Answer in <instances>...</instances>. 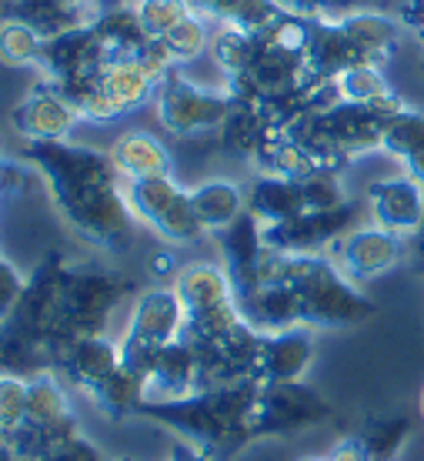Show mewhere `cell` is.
Segmentation results:
<instances>
[{"label":"cell","instance_id":"1","mask_svg":"<svg viewBox=\"0 0 424 461\" xmlns=\"http://www.w3.org/2000/svg\"><path fill=\"white\" fill-rule=\"evenodd\" d=\"M23 161L44 181L47 194L81 241L107 254H124L134 241V211L127 204L124 177L111 154L74 140L23 144Z\"/></svg>","mask_w":424,"mask_h":461},{"label":"cell","instance_id":"2","mask_svg":"<svg viewBox=\"0 0 424 461\" xmlns=\"http://www.w3.org/2000/svg\"><path fill=\"white\" fill-rule=\"evenodd\" d=\"M257 381H234L218 388H201L181 402L144 404L138 415L177 431L187 445H194L211 461L234 458L244 445H251V408L257 398Z\"/></svg>","mask_w":424,"mask_h":461},{"label":"cell","instance_id":"3","mask_svg":"<svg viewBox=\"0 0 424 461\" xmlns=\"http://www.w3.org/2000/svg\"><path fill=\"white\" fill-rule=\"evenodd\" d=\"M261 281H284L301 301V321L308 328H355L374 318V301L355 285L328 254H264Z\"/></svg>","mask_w":424,"mask_h":461},{"label":"cell","instance_id":"4","mask_svg":"<svg viewBox=\"0 0 424 461\" xmlns=\"http://www.w3.org/2000/svg\"><path fill=\"white\" fill-rule=\"evenodd\" d=\"M127 294H131V281H124L121 275L70 261L68 275H64V294H60L58 357L77 338L104 335Z\"/></svg>","mask_w":424,"mask_h":461},{"label":"cell","instance_id":"5","mask_svg":"<svg viewBox=\"0 0 424 461\" xmlns=\"http://www.w3.org/2000/svg\"><path fill=\"white\" fill-rule=\"evenodd\" d=\"M174 291L184 304V335L187 341H214L244 321L238 294L224 265L191 261L177 267Z\"/></svg>","mask_w":424,"mask_h":461},{"label":"cell","instance_id":"6","mask_svg":"<svg viewBox=\"0 0 424 461\" xmlns=\"http://www.w3.org/2000/svg\"><path fill=\"white\" fill-rule=\"evenodd\" d=\"M184 335V304L174 288H148L140 291L127 328L121 335V365L131 368L134 375L148 381L154 371V361L164 351V345H171Z\"/></svg>","mask_w":424,"mask_h":461},{"label":"cell","instance_id":"7","mask_svg":"<svg viewBox=\"0 0 424 461\" xmlns=\"http://www.w3.org/2000/svg\"><path fill=\"white\" fill-rule=\"evenodd\" d=\"M77 435H81V425L74 418L68 384L58 378V371H41L34 378H27V421L17 435L7 438L14 451L23 461H31L58 445H68Z\"/></svg>","mask_w":424,"mask_h":461},{"label":"cell","instance_id":"8","mask_svg":"<svg viewBox=\"0 0 424 461\" xmlns=\"http://www.w3.org/2000/svg\"><path fill=\"white\" fill-rule=\"evenodd\" d=\"M127 204L140 224H148L161 241L167 244H194L207 230L191 204V191L167 177H144V181H127Z\"/></svg>","mask_w":424,"mask_h":461},{"label":"cell","instance_id":"9","mask_svg":"<svg viewBox=\"0 0 424 461\" xmlns=\"http://www.w3.org/2000/svg\"><path fill=\"white\" fill-rule=\"evenodd\" d=\"M230 111V94L201 87L181 70H171L154 94V117L174 138H197L218 131Z\"/></svg>","mask_w":424,"mask_h":461},{"label":"cell","instance_id":"10","mask_svg":"<svg viewBox=\"0 0 424 461\" xmlns=\"http://www.w3.org/2000/svg\"><path fill=\"white\" fill-rule=\"evenodd\" d=\"M331 404L304 381L261 384L251 408V438H287L331 418Z\"/></svg>","mask_w":424,"mask_h":461},{"label":"cell","instance_id":"11","mask_svg":"<svg viewBox=\"0 0 424 461\" xmlns=\"http://www.w3.org/2000/svg\"><path fill=\"white\" fill-rule=\"evenodd\" d=\"M158 84H161V77L148 68L144 58L107 60L97 74V94H94L84 121L111 124V121H121L124 114H131V111H140L144 104H154Z\"/></svg>","mask_w":424,"mask_h":461},{"label":"cell","instance_id":"12","mask_svg":"<svg viewBox=\"0 0 424 461\" xmlns=\"http://www.w3.org/2000/svg\"><path fill=\"white\" fill-rule=\"evenodd\" d=\"M328 258L355 285H367V281L394 271L408 258V238L391 234L378 224H357L355 230L344 234L341 241H334L328 248Z\"/></svg>","mask_w":424,"mask_h":461},{"label":"cell","instance_id":"13","mask_svg":"<svg viewBox=\"0 0 424 461\" xmlns=\"http://www.w3.org/2000/svg\"><path fill=\"white\" fill-rule=\"evenodd\" d=\"M357 218L361 211L355 201L334 211H308L294 221L264 228V244L281 254H328L334 241H341L347 230L357 228Z\"/></svg>","mask_w":424,"mask_h":461},{"label":"cell","instance_id":"14","mask_svg":"<svg viewBox=\"0 0 424 461\" xmlns=\"http://www.w3.org/2000/svg\"><path fill=\"white\" fill-rule=\"evenodd\" d=\"M11 124L27 144H47V140H68L70 131L81 124V114L50 81H41L23 94L11 111Z\"/></svg>","mask_w":424,"mask_h":461},{"label":"cell","instance_id":"15","mask_svg":"<svg viewBox=\"0 0 424 461\" xmlns=\"http://www.w3.org/2000/svg\"><path fill=\"white\" fill-rule=\"evenodd\" d=\"M314 355H318V345H314V328H308V324L261 335L257 361H254V381L257 384L304 381L308 368L314 365Z\"/></svg>","mask_w":424,"mask_h":461},{"label":"cell","instance_id":"16","mask_svg":"<svg viewBox=\"0 0 424 461\" xmlns=\"http://www.w3.org/2000/svg\"><path fill=\"white\" fill-rule=\"evenodd\" d=\"M367 211L371 224L401 238H414L418 230H424V187L408 174L374 181L367 191Z\"/></svg>","mask_w":424,"mask_h":461},{"label":"cell","instance_id":"17","mask_svg":"<svg viewBox=\"0 0 424 461\" xmlns=\"http://www.w3.org/2000/svg\"><path fill=\"white\" fill-rule=\"evenodd\" d=\"M107 50L101 47L94 27H77V31H68L60 37H50L44 44V54H41V77L50 84H64V81H77V77H91L107 64Z\"/></svg>","mask_w":424,"mask_h":461},{"label":"cell","instance_id":"18","mask_svg":"<svg viewBox=\"0 0 424 461\" xmlns=\"http://www.w3.org/2000/svg\"><path fill=\"white\" fill-rule=\"evenodd\" d=\"M218 244H221V258H224V271H228L230 285H234V294L241 298L251 288H257L261 285L264 254H267L261 221L248 211L230 228L221 230Z\"/></svg>","mask_w":424,"mask_h":461},{"label":"cell","instance_id":"19","mask_svg":"<svg viewBox=\"0 0 424 461\" xmlns=\"http://www.w3.org/2000/svg\"><path fill=\"white\" fill-rule=\"evenodd\" d=\"M121 368V345L111 341L107 335H91V338H77L74 345H68L60 351V357L54 361V371L58 378L68 384V388H77V392H94L107 375H114Z\"/></svg>","mask_w":424,"mask_h":461},{"label":"cell","instance_id":"20","mask_svg":"<svg viewBox=\"0 0 424 461\" xmlns=\"http://www.w3.org/2000/svg\"><path fill=\"white\" fill-rule=\"evenodd\" d=\"M194 392H201V365H197L191 341L177 338L171 345H164V351L154 361V371L148 378V402L144 404L181 402V398Z\"/></svg>","mask_w":424,"mask_h":461},{"label":"cell","instance_id":"21","mask_svg":"<svg viewBox=\"0 0 424 461\" xmlns=\"http://www.w3.org/2000/svg\"><path fill=\"white\" fill-rule=\"evenodd\" d=\"M355 64H367L357 47L351 44V37L341 31L338 17H321V21L311 23V37L304 47V68L311 77L318 81H334L338 74H344Z\"/></svg>","mask_w":424,"mask_h":461},{"label":"cell","instance_id":"22","mask_svg":"<svg viewBox=\"0 0 424 461\" xmlns=\"http://www.w3.org/2000/svg\"><path fill=\"white\" fill-rule=\"evenodd\" d=\"M341 31L351 37V44L357 47V54L367 64H384V60L398 50L401 44V21L398 14H388L381 7H365V11H351L338 17Z\"/></svg>","mask_w":424,"mask_h":461},{"label":"cell","instance_id":"23","mask_svg":"<svg viewBox=\"0 0 424 461\" xmlns=\"http://www.w3.org/2000/svg\"><path fill=\"white\" fill-rule=\"evenodd\" d=\"M244 321L257 328L261 335L271 331H287V328H298L301 321V301L298 294L287 288L284 281H261L257 288H251L248 294L238 298Z\"/></svg>","mask_w":424,"mask_h":461},{"label":"cell","instance_id":"24","mask_svg":"<svg viewBox=\"0 0 424 461\" xmlns=\"http://www.w3.org/2000/svg\"><path fill=\"white\" fill-rule=\"evenodd\" d=\"M107 154H111L117 174L124 177V185L127 181H144V177H167V174H174L171 150L164 148V140H158L144 127L124 131L111 144Z\"/></svg>","mask_w":424,"mask_h":461},{"label":"cell","instance_id":"25","mask_svg":"<svg viewBox=\"0 0 424 461\" xmlns=\"http://www.w3.org/2000/svg\"><path fill=\"white\" fill-rule=\"evenodd\" d=\"M94 34L101 41V47L107 50L111 60H127V58H140L154 41L144 34V23L138 17V7L134 0L127 4H117V7H107L94 17Z\"/></svg>","mask_w":424,"mask_h":461},{"label":"cell","instance_id":"26","mask_svg":"<svg viewBox=\"0 0 424 461\" xmlns=\"http://www.w3.org/2000/svg\"><path fill=\"white\" fill-rule=\"evenodd\" d=\"M191 204L201 228L207 234H221L241 214H248V191H241V185H234L228 177H211L191 187Z\"/></svg>","mask_w":424,"mask_h":461},{"label":"cell","instance_id":"27","mask_svg":"<svg viewBox=\"0 0 424 461\" xmlns=\"http://www.w3.org/2000/svg\"><path fill=\"white\" fill-rule=\"evenodd\" d=\"M248 211L261 221L264 228L284 224V221H294V218H301V214H308L301 181L257 174V181H254L251 191H248Z\"/></svg>","mask_w":424,"mask_h":461},{"label":"cell","instance_id":"28","mask_svg":"<svg viewBox=\"0 0 424 461\" xmlns=\"http://www.w3.org/2000/svg\"><path fill=\"white\" fill-rule=\"evenodd\" d=\"M271 131H275V124L267 121L261 104L234 101V97H230V111L224 117V124L218 127L224 150L234 158H244V161H254V154L264 148V140L271 138Z\"/></svg>","mask_w":424,"mask_h":461},{"label":"cell","instance_id":"29","mask_svg":"<svg viewBox=\"0 0 424 461\" xmlns=\"http://www.w3.org/2000/svg\"><path fill=\"white\" fill-rule=\"evenodd\" d=\"M4 17L23 21L27 27H34L44 41L94 23V14H84V11H77V7H70L68 0H7Z\"/></svg>","mask_w":424,"mask_h":461},{"label":"cell","instance_id":"30","mask_svg":"<svg viewBox=\"0 0 424 461\" xmlns=\"http://www.w3.org/2000/svg\"><path fill=\"white\" fill-rule=\"evenodd\" d=\"M191 7L204 21L230 23L248 34H264L271 23L284 17L277 0H191Z\"/></svg>","mask_w":424,"mask_h":461},{"label":"cell","instance_id":"31","mask_svg":"<svg viewBox=\"0 0 424 461\" xmlns=\"http://www.w3.org/2000/svg\"><path fill=\"white\" fill-rule=\"evenodd\" d=\"M87 398L101 408L104 415L131 418V415H138L140 408H144V402H148V381L121 365V368H117L114 375H107L94 392H87Z\"/></svg>","mask_w":424,"mask_h":461},{"label":"cell","instance_id":"32","mask_svg":"<svg viewBox=\"0 0 424 461\" xmlns=\"http://www.w3.org/2000/svg\"><path fill=\"white\" fill-rule=\"evenodd\" d=\"M411 431H414V421L408 415H381V418H367L365 428L357 431V438H361L371 461H394L401 455L404 445H408Z\"/></svg>","mask_w":424,"mask_h":461},{"label":"cell","instance_id":"33","mask_svg":"<svg viewBox=\"0 0 424 461\" xmlns=\"http://www.w3.org/2000/svg\"><path fill=\"white\" fill-rule=\"evenodd\" d=\"M211 27H207V21L201 17V14H191L187 21H181L177 27H174L171 34H164L161 41H154L158 44V50L164 54V60L171 64L174 70H181L184 64H191V60H197L204 50H211Z\"/></svg>","mask_w":424,"mask_h":461},{"label":"cell","instance_id":"34","mask_svg":"<svg viewBox=\"0 0 424 461\" xmlns=\"http://www.w3.org/2000/svg\"><path fill=\"white\" fill-rule=\"evenodd\" d=\"M211 58L224 70V77H241L248 74L257 58V34H248V31H238L230 23H218V31L211 37Z\"/></svg>","mask_w":424,"mask_h":461},{"label":"cell","instance_id":"35","mask_svg":"<svg viewBox=\"0 0 424 461\" xmlns=\"http://www.w3.org/2000/svg\"><path fill=\"white\" fill-rule=\"evenodd\" d=\"M334 91L344 104H374L381 97L394 94V87L384 74V64H355L334 77Z\"/></svg>","mask_w":424,"mask_h":461},{"label":"cell","instance_id":"36","mask_svg":"<svg viewBox=\"0 0 424 461\" xmlns=\"http://www.w3.org/2000/svg\"><path fill=\"white\" fill-rule=\"evenodd\" d=\"M44 37L14 17H0V64L4 68H37L44 54Z\"/></svg>","mask_w":424,"mask_h":461},{"label":"cell","instance_id":"37","mask_svg":"<svg viewBox=\"0 0 424 461\" xmlns=\"http://www.w3.org/2000/svg\"><path fill=\"white\" fill-rule=\"evenodd\" d=\"M381 150L391 154L394 161H408L418 150H424V111L408 107L404 114H398L384 127V138H381Z\"/></svg>","mask_w":424,"mask_h":461},{"label":"cell","instance_id":"38","mask_svg":"<svg viewBox=\"0 0 424 461\" xmlns=\"http://www.w3.org/2000/svg\"><path fill=\"white\" fill-rule=\"evenodd\" d=\"M134 7H138L144 34L150 41H161L164 34H171L177 23L194 14L191 0H134Z\"/></svg>","mask_w":424,"mask_h":461},{"label":"cell","instance_id":"39","mask_svg":"<svg viewBox=\"0 0 424 461\" xmlns=\"http://www.w3.org/2000/svg\"><path fill=\"white\" fill-rule=\"evenodd\" d=\"M27 421V378L0 371V435L11 438Z\"/></svg>","mask_w":424,"mask_h":461},{"label":"cell","instance_id":"40","mask_svg":"<svg viewBox=\"0 0 424 461\" xmlns=\"http://www.w3.org/2000/svg\"><path fill=\"white\" fill-rule=\"evenodd\" d=\"M301 191H304L308 211H334L351 201L341 185V171H314L301 181Z\"/></svg>","mask_w":424,"mask_h":461},{"label":"cell","instance_id":"41","mask_svg":"<svg viewBox=\"0 0 424 461\" xmlns=\"http://www.w3.org/2000/svg\"><path fill=\"white\" fill-rule=\"evenodd\" d=\"M27 288V277L17 271V265H11L4 254H0V324H7L17 312V304L23 298Z\"/></svg>","mask_w":424,"mask_h":461},{"label":"cell","instance_id":"42","mask_svg":"<svg viewBox=\"0 0 424 461\" xmlns=\"http://www.w3.org/2000/svg\"><path fill=\"white\" fill-rule=\"evenodd\" d=\"M31 461H107V458H104L101 445H94L91 438L77 435V438L68 441V445H58V448L44 451L41 458H31Z\"/></svg>","mask_w":424,"mask_h":461},{"label":"cell","instance_id":"43","mask_svg":"<svg viewBox=\"0 0 424 461\" xmlns=\"http://www.w3.org/2000/svg\"><path fill=\"white\" fill-rule=\"evenodd\" d=\"M281 11L294 14V17H304V21H321L328 17V0H277Z\"/></svg>","mask_w":424,"mask_h":461},{"label":"cell","instance_id":"44","mask_svg":"<svg viewBox=\"0 0 424 461\" xmlns=\"http://www.w3.org/2000/svg\"><path fill=\"white\" fill-rule=\"evenodd\" d=\"M328 461H371V458H367L361 438H357V435H347V438H341L328 451Z\"/></svg>","mask_w":424,"mask_h":461},{"label":"cell","instance_id":"45","mask_svg":"<svg viewBox=\"0 0 424 461\" xmlns=\"http://www.w3.org/2000/svg\"><path fill=\"white\" fill-rule=\"evenodd\" d=\"M398 21H401L404 31L424 37V0H404L401 11H398Z\"/></svg>","mask_w":424,"mask_h":461},{"label":"cell","instance_id":"46","mask_svg":"<svg viewBox=\"0 0 424 461\" xmlns=\"http://www.w3.org/2000/svg\"><path fill=\"white\" fill-rule=\"evenodd\" d=\"M365 7H378V0H328V17H341V14L365 11Z\"/></svg>","mask_w":424,"mask_h":461},{"label":"cell","instance_id":"47","mask_svg":"<svg viewBox=\"0 0 424 461\" xmlns=\"http://www.w3.org/2000/svg\"><path fill=\"white\" fill-rule=\"evenodd\" d=\"M167 461H211V458H207V455H201L194 445H187V441H177V445L171 448V455H167Z\"/></svg>","mask_w":424,"mask_h":461},{"label":"cell","instance_id":"48","mask_svg":"<svg viewBox=\"0 0 424 461\" xmlns=\"http://www.w3.org/2000/svg\"><path fill=\"white\" fill-rule=\"evenodd\" d=\"M404 174H408V177H414V181L424 187V150H418L414 158H408V161H404Z\"/></svg>","mask_w":424,"mask_h":461},{"label":"cell","instance_id":"49","mask_svg":"<svg viewBox=\"0 0 424 461\" xmlns=\"http://www.w3.org/2000/svg\"><path fill=\"white\" fill-rule=\"evenodd\" d=\"M154 271H158V275H177V271H174V254H161V258L154 261Z\"/></svg>","mask_w":424,"mask_h":461},{"label":"cell","instance_id":"50","mask_svg":"<svg viewBox=\"0 0 424 461\" xmlns=\"http://www.w3.org/2000/svg\"><path fill=\"white\" fill-rule=\"evenodd\" d=\"M0 461H23L21 455H17V451H14V445L7 438H4V435H0Z\"/></svg>","mask_w":424,"mask_h":461},{"label":"cell","instance_id":"51","mask_svg":"<svg viewBox=\"0 0 424 461\" xmlns=\"http://www.w3.org/2000/svg\"><path fill=\"white\" fill-rule=\"evenodd\" d=\"M68 4H70V7H77V11H84V14H94V17L101 14L97 0H68Z\"/></svg>","mask_w":424,"mask_h":461},{"label":"cell","instance_id":"52","mask_svg":"<svg viewBox=\"0 0 424 461\" xmlns=\"http://www.w3.org/2000/svg\"><path fill=\"white\" fill-rule=\"evenodd\" d=\"M301 461H328V455H324V458H318V455H311V458H301Z\"/></svg>","mask_w":424,"mask_h":461},{"label":"cell","instance_id":"53","mask_svg":"<svg viewBox=\"0 0 424 461\" xmlns=\"http://www.w3.org/2000/svg\"><path fill=\"white\" fill-rule=\"evenodd\" d=\"M114 461H138V458H131V455H124V458H114Z\"/></svg>","mask_w":424,"mask_h":461},{"label":"cell","instance_id":"54","mask_svg":"<svg viewBox=\"0 0 424 461\" xmlns=\"http://www.w3.org/2000/svg\"><path fill=\"white\" fill-rule=\"evenodd\" d=\"M421 418H424V388H421Z\"/></svg>","mask_w":424,"mask_h":461},{"label":"cell","instance_id":"55","mask_svg":"<svg viewBox=\"0 0 424 461\" xmlns=\"http://www.w3.org/2000/svg\"><path fill=\"white\" fill-rule=\"evenodd\" d=\"M421 70H424V64H421Z\"/></svg>","mask_w":424,"mask_h":461}]
</instances>
